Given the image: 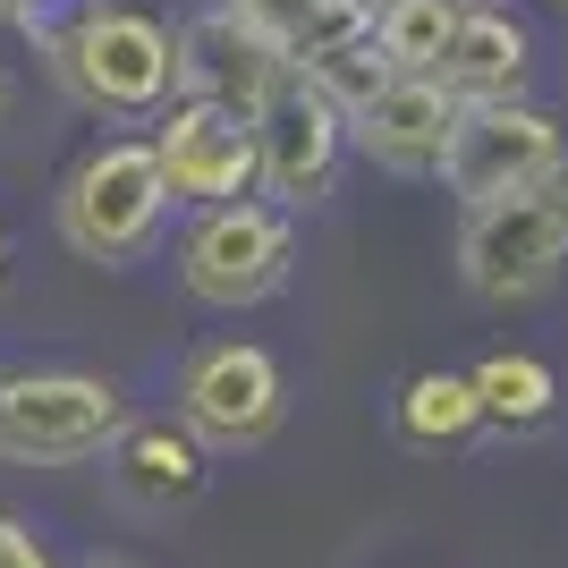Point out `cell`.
<instances>
[{
    "mask_svg": "<svg viewBox=\"0 0 568 568\" xmlns=\"http://www.w3.org/2000/svg\"><path fill=\"white\" fill-rule=\"evenodd\" d=\"M0 111H9V69H0Z\"/></svg>",
    "mask_w": 568,
    "mask_h": 568,
    "instance_id": "cell-23",
    "label": "cell"
},
{
    "mask_svg": "<svg viewBox=\"0 0 568 568\" xmlns=\"http://www.w3.org/2000/svg\"><path fill=\"white\" fill-rule=\"evenodd\" d=\"M51 69L85 111L102 119H153L179 102V69H170V26L119 0H85L60 34H51Z\"/></svg>",
    "mask_w": 568,
    "mask_h": 568,
    "instance_id": "cell-1",
    "label": "cell"
},
{
    "mask_svg": "<svg viewBox=\"0 0 568 568\" xmlns=\"http://www.w3.org/2000/svg\"><path fill=\"white\" fill-rule=\"evenodd\" d=\"M356 9H365V18H374V9H382V0H356Z\"/></svg>",
    "mask_w": 568,
    "mask_h": 568,
    "instance_id": "cell-24",
    "label": "cell"
},
{
    "mask_svg": "<svg viewBox=\"0 0 568 568\" xmlns=\"http://www.w3.org/2000/svg\"><path fill=\"white\" fill-rule=\"evenodd\" d=\"M458 9L450 0H382L374 9V51L390 77H433V60H442V43H450Z\"/></svg>",
    "mask_w": 568,
    "mask_h": 568,
    "instance_id": "cell-15",
    "label": "cell"
},
{
    "mask_svg": "<svg viewBox=\"0 0 568 568\" xmlns=\"http://www.w3.org/2000/svg\"><path fill=\"white\" fill-rule=\"evenodd\" d=\"M475 425H484V416H475L467 374H416L399 390V442H416V450H450Z\"/></svg>",
    "mask_w": 568,
    "mask_h": 568,
    "instance_id": "cell-16",
    "label": "cell"
},
{
    "mask_svg": "<svg viewBox=\"0 0 568 568\" xmlns=\"http://www.w3.org/2000/svg\"><path fill=\"white\" fill-rule=\"evenodd\" d=\"M0 272H9V237H0Z\"/></svg>",
    "mask_w": 568,
    "mask_h": 568,
    "instance_id": "cell-25",
    "label": "cell"
},
{
    "mask_svg": "<svg viewBox=\"0 0 568 568\" xmlns=\"http://www.w3.org/2000/svg\"><path fill=\"white\" fill-rule=\"evenodd\" d=\"M288 69L306 77L323 102H339V111H356V102H374L382 85H390V69H382V51H374V26H365V34H348V43H332V51L288 60Z\"/></svg>",
    "mask_w": 568,
    "mask_h": 568,
    "instance_id": "cell-17",
    "label": "cell"
},
{
    "mask_svg": "<svg viewBox=\"0 0 568 568\" xmlns=\"http://www.w3.org/2000/svg\"><path fill=\"white\" fill-rule=\"evenodd\" d=\"M230 9H237V18H246V26H263V34H272V43H297V34H306V18H314V9H323V0H230Z\"/></svg>",
    "mask_w": 568,
    "mask_h": 568,
    "instance_id": "cell-18",
    "label": "cell"
},
{
    "mask_svg": "<svg viewBox=\"0 0 568 568\" xmlns=\"http://www.w3.org/2000/svg\"><path fill=\"white\" fill-rule=\"evenodd\" d=\"M450 9H493V0H450Z\"/></svg>",
    "mask_w": 568,
    "mask_h": 568,
    "instance_id": "cell-22",
    "label": "cell"
},
{
    "mask_svg": "<svg viewBox=\"0 0 568 568\" xmlns=\"http://www.w3.org/2000/svg\"><path fill=\"white\" fill-rule=\"evenodd\" d=\"M535 195H544V204H551V221H560V230H568V162L551 170V179H544V187H535Z\"/></svg>",
    "mask_w": 568,
    "mask_h": 568,
    "instance_id": "cell-20",
    "label": "cell"
},
{
    "mask_svg": "<svg viewBox=\"0 0 568 568\" xmlns=\"http://www.w3.org/2000/svg\"><path fill=\"white\" fill-rule=\"evenodd\" d=\"M153 162H162L170 204H230V195H255V128L237 111H213V102H162V128H153Z\"/></svg>",
    "mask_w": 568,
    "mask_h": 568,
    "instance_id": "cell-9",
    "label": "cell"
},
{
    "mask_svg": "<svg viewBox=\"0 0 568 568\" xmlns=\"http://www.w3.org/2000/svg\"><path fill=\"white\" fill-rule=\"evenodd\" d=\"M560 162H568L560 119L535 111L526 94H509V102H458L450 144H442V170H433V179H442L458 204H493V195L544 187Z\"/></svg>",
    "mask_w": 568,
    "mask_h": 568,
    "instance_id": "cell-4",
    "label": "cell"
},
{
    "mask_svg": "<svg viewBox=\"0 0 568 568\" xmlns=\"http://www.w3.org/2000/svg\"><path fill=\"white\" fill-rule=\"evenodd\" d=\"M288 263H297V230H288L281 204H255V195L204 204L195 230L179 237V281H187L195 306H213V314H246L263 297H281Z\"/></svg>",
    "mask_w": 568,
    "mask_h": 568,
    "instance_id": "cell-3",
    "label": "cell"
},
{
    "mask_svg": "<svg viewBox=\"0 0 568 568\" xmlns=\"http://www.w3.org/2000/svg\"><path fill=\"white\" fill-rule=\"evenodd\" d=\"M170 69H179V94L187 102H213V111L255 119V102L281 85L288 51L221 0V9H204V18H187L179 34H170Z\"/></svg>",
    "mask_w": 568,
    "mask_h": 568,
    "instance_id": "cell-10",
    "label": "cell"
},
{
    "mask_svg": "<svg viewBox=\"0 0 568 568\" xmlns=\"http://www.w3.org/2000/svg\"><path fill=\"white\" fill-rule=\"evenodd\" d=\"M560 9H568V0H560Z\"/></svg>",
    "mask_w": 568,
    "mask_h": 568,
    "instance_id": "cell-26",
    "label": "cell"
},
{
    "mask_svg": "<svg viewBox=\"0 0 568 568\" xmlns=\"http://www.w3.org/2000/svg\"><path fill=\"white\" fill-rule=\"evenodd\" d=\"M111 484L136 509H187L195 493H204V450H195L179 425H128L111 433Z\"/></svg>",
    "mask_w": 568,
    "mask_h": 568,
    "instance_id": "cell-13",
    "label": "cell"
},
{
    "mask_svg": "<svg viewBox=\"0 0 568 568\" xmlns=\"http://www.w3.org/2000/svg\"><path fill=\"white\" fill-rule=\"evenodd\" d=\"M467 390H475V416H484V425H500V433H535L551 407H560L551 365H544V356H518V348L484 356V365L467 374Z\"/></svg>",
    "mask_w": 568,
    "mask_h": 568,
    "instance_id": "cell-14",
    "label": "cell"
},
{
    "mask_svg": "<svg viewBox=\"0 0 568 568\" xmlns=\"http://www.w3.org/2000/svg\"><path fill=\"white\" fill-rule=\"evenodd\" d=\"M526 60H535V34H526L509 9H458L450 43H442V60H433V85L450 102H509L526 85Z\"/></svg>",
    "mask_w": 568,
    "mask_h": 568,
    "instance_id": "cell-12",
    "label": "cell"
},
{
    "mask_svg": "<svg viewBox=\"0 0 568 568\" xmlns=\"http://www.w3.org/2000/svg\"><path fill=\"white\" fill-rule=\"evenodd\" d=\"M0 18H18V26H34V34H43V0H0Z\"/></svg>",
    "mask_w": 568,
    "mask_h": 568,
    "instance_id": "cell-21",
    "label": "cell"
},
{
    "mask_svg": "<svg viewBox=\"0 0 568 568\" xmlns=\"http://www.w3.org/2000/svg\"><path fill=\"white\" fill-rule=\"evenodd\" d=\"M94 568H102V560H94Z\"/></svg>",
    "mask_w": 568,
    "mask_h": 568,
    "instance_id": "cell-27",
    "label": "cell"
},
{
    "mask_svg": "<svg viewBox=\"0 0 568 568\" xmlns=\"http://www.w3.org/2000/svg\"><path fill=\"white\" fill-rule=\"evenodd\" d=\"M288 416V390H281V365L255 348V339H213L179 374V433L195 450H263Z\"/></svg>",
    "mask_w": 568,
    "mask_h": 568,
    "instance_id": "cell-7",
    "label": "cell"
},
{
    "mask_svg": "<svg viewBox=\"0 0 568 568\" xmlns=\"http://www.w3.org/2000/svg\"><path fill=\"white\" fill-rule=\"evenodd\" d=\"M255 195H272L281 213H306V204H323L339 179V162H348V111L339 102H323L297 69H281V85L255 102Z\"/></svg>",
    "mask_w": 568,
    "mask_h": 568,
    "instance_id": "cell-6",
    "label": "cell"
},
{
    "mask_svg": "<svg viewBox=\"0 0 568 568\" xmlns=\"http://www.w3.org/2000/svg\"><path fill=\"white\" fill-rule=\"evenodd\" d=\"M162 213H170V187H162V162H153L144 136L94 144L69 170V187H60V237L85 263H136L162 237Z\"/></svg>",
    "mask_w": 568,
    "mask_h": 568,
    "instance_id": "cell-2",
    "label": "cell"
},
{
    "mask_svg": "<svg viewBox=\"0 0 568 568\" xmlns=\"http://www.w3.org/2000/svg\"><path fill=\"white\" fill-rule=\"evenodd\" d=\"M568 263V230L551 221V204L535 187L526 195H493V204H467L458 221V281L493 306H518V297H544Z\"/></svg>",
    "mask_w": 568,
    "mask_h": 568,
    "instance_id": "cell-8",
    "label": "cell"
},
{
    "mask_svg": "<svg viewBox=\"0 0 568 568\" xmlns=\"http://www.w3.org/2000/svg\"><path fill=\"white\" fill-rule=\"evenodd\" d=\"M0 568H51V551L34 544L18 518H0Z\"/></svg>",
    "mask_w": 568,
    "mask_h": 568,
    "instance_id": "cell-19",
    "label": "cell"
},
{
    "mask_svg": "<svg viewBox=\"0 0 568 568\" xmlns=\"http://www.w3.org/2000/svg\"><path fill=\"white\" fill-rule=\"evenodd\" d=\"M458 102L433 85V77H390L374 102L348 111V144L390 179H433L442 170V144H450Z\"/></svg>",
    "mask_w": 568,
    "mask_h": 568,
    "instance_id": "cell-11",
    "label": "cell"
},
{
    "mask_svg": "<svg viewBox=\"0 0 568 568\" xmlns=\"http://www.w3.org/2000/svg\"><path fill=\"white\" fill-rule=\"evenodd\" d=\"M119 425H128V399L102 374H9L0 382V458H18V467L102 458Z\"/></svg>",
    "mask_w": 568,
    "mask_h": 568,
    "instance_id": "cell-5",
    "label": "cell"
}]
</instances>
